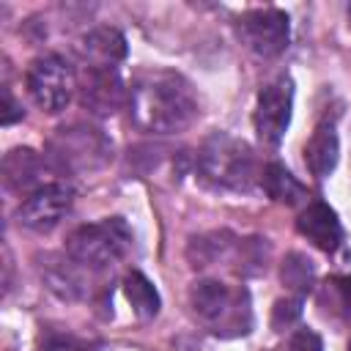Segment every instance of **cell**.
I'll return each mask as SVG.
<instances>
[{"label": "cell", "instance_id": "10", "mask_svg": "<svg viewBox=\"0 0 351 351\" xmlns=\"http://www.w3.org/2000/svg\"><path fill=\"white\" fill-rule=\"evenodd\" d=\"M296 228L313 247H318L324 252H335L343 244V225H340L337 214L321 200L304 206V211L296 219Z\"/></svg>", "mask_w": 351, "mask_h": 351}, {"label": "cell", "instance_id": "11", "mask_svg": "<svg viewBox=\"0 0 351 351\" xmlns=\"http://www.w3.org/2000/svg\"><path fill=\"white\" fill-rule=\"evenodd\" d=\"M85 69H115L126 58V38L115 27H93L77 44Z\"/></svg>", "mask_w": 351, "mask_h": 351}, {"label": "cell", "instance_id": "15", "mask_svg": "<svg viewBox=\"0 0 351 351\" xmlns=\"http://www.w3.org/2000/svg\"><path fill=\"white\" fill-rule=\"evenodd\" d=\"M261 184L266 189V195L277 203H285V206H293L299 200H304V186L280 165V162H269L263 167V176H261Z\"/></svg>", "mask_w": 351, "mask_h": 351}, {"label": "cell", "instance_id": "5", "mask_svg": "<svg viewBox=\"0 0 351 351\" xmlns=\"http://www.w3.org/2000/svg\"><path fill=\"white\" fill-rule=\"evenodd\" d=\"M27 93L30 99L44 110V112H60L66 110V104L71 101L74 96V88H77V77H74V69L66 58L49 52V55H41L30 63L27 69Z\"/></svg>", "mask_w": 351, "mask_h": 351}, {"label": "cell", "instance_id": "18", "mask_svg": "<svg viewBox=\"0 0 351 351\" xmlns=\"http://www.w3.org/2000/svg\"><path fill=\"white\" fill-rule=\"evenodd\" d=\"M282 282L291 288V291H296L299 296L302 293H307L310 288H313V280H315V269H313V263L302 255V252H291L285 261H282Z\"/></svg>", "mask_w": 351, "mask_h": 351}, {"label": "cell", "instance_id": "12", "mask_svg": "<svg viewBox=\"0 0 351 351\" xmlns=\"http://www.w3.org/2000/svg\"><path fill=\"white\" fill-rule=\"evenodd\" d=\"M82 104L93 112H115L123 101V82L115 69H88L82 82Z\"/></svg>", "mask_w": 351, "mask_h": 351}, {"label": "cell", "instance_id": "7", "mask_svg": "<svg viewBox=\"0 0 351 351\" xmlns=\"http://www.w3.org/2000/svg\"><path fill=\"white\" fill-rule=\"evenodd\" d=\"M239 36L255 55L274 58L288 47V14L280 8H252L239 16Z\"/></svg>", "mask_w": 351, "mask_h": 351}, {"label": "cell", "instance_id": "21", "mask_svg": "<svg viewBox=\"0 0 351 351\" xmlns=\"http://www.w3.org/2000/svg\"><path fill=\"white\" fill-rule=\"evenodd\" d=\"M282 351H324V343L313 329H296Z\"/></svg>", "mask_w": 351, "mask_h": 351}, {"label": "cell", "instance_id": "2", "mask_svg": "<svg viewBox=\"0 0 351 351\" xmlns=\"http://www.w3.org/2000/svg\"><path fill=\"white\" fill-rule=\"evenodd\" d=\"M197 176L217 189L241 192L255 184L258 162L244 140L228 132H214L211 137L203 140L197 151Z\"/></svg>", "mask_w": 351, "mask_h": 351}, {"label": "cell", "instance_id": "13", "mask_svg": "<svg viewBox=\"0 0 351 351\" xmlns=\"http://www.w3.org/2000/svg\"><path fill=\"white\" fill-rule=\"evenodd\" d=\"M337 156H340V140L335 121H321L304 145V162L315 178H326L335 170Z\"/></svg>", "mask_w": 351, "mask_h": 351}, {"label": "cell", "instance_id": "19", "mask_svg": "<svg viewBox=\"0 0 351 351\" xmlns=\"http://www.w3.org/2000/svg\"><path fill=\"white\" fill-rule=\"evenodd\" d=\"M41 351H99L90 340H82L77 335H63V332H52L44 337Z\"/></svg>", "mask_w": 351, "mask_h": 351}, {"label": "cell", "instance_id": "1", "mask_svg": "<svg viewBox=\"0 0 351 351\" xmlns=\"http://www.w3.org/2000/svg\"><path fill=\"white\" fill-rule=\"evenodd\" d=\"M129 112L143 132L173 134L184 132L197 118L192 85L176 71H145L129 90Z\"/></svg>", "mask_w": 351, "mask_h": 351}, {"label": "cell", "instance_id": "22", "mask_svg": "<svg viewBox=\"0 0 351 351\" xmlns=\"http://www.w3.org/2000/svg\"><path fill=\"white\" fill-rule=\"evenodd\" d=\"M19 118H22V104H16V99L11 96V90L3 88V112H0L3 126H11V123L19 121Z\"/></svg>", "mask_w": 351, "mask_h": 351}, {"label": "cell", "instance_id": "14", "mask_svg": "<svg viewBox=\"0 0 351 351\" xmlns=\"http://www.w3.org/2000/svg\"><path fill=\"white\" fill-rule=\"evenodd\" d=\"M38 170H41V159L30 148H14L3 156V181L11 192H27L30 186H36Z\"/></svg>", "mask_w": 351, "mask_h": 351}, {"label": "cell", "instance_id": "8", "mask_svg": "<svg viewBox=\"0 0 351 351\" xmlns=\"http://www.w3.org/2000/svg\"><path fill=\"white\" fill-rule=\"evenodd\" d=\"M74 192L69 184H41L33 189L16 208V219L22 228L36 233H49L69 214Z\"/></svg>", "mask_w": 351, "mask_h": 351}, {"label": "cell", "instance_id": "20", "mask_svg": "<svg viewBox=\"0 0 351 351\" xmlns=\"http://www.w3.org/2000/svg\"><path fill=\"white\" fill-rule=\"evenodd\" d=\"M302 315V296H291V299H280L274 304V313H271V326L277 332L288 329L296 318Z\"/></svg>", "mask_w": 351, "mask_h": 351}, {"label": "cell", "instance_id": "3", "mask_svg": "<svg viewBox=\"0 0 351 351\" xmlns=\"http://www.w3.org/2000/svg\"><path fill=\"white\" fill-rule=\"evenodd\" d=\"M189 302L203 326L219 337H239L252 329V307L244 288L219 280H197L189 288Z\"/></svg>", "mask_w": 351, "mask_h": 351}, {"label": "cell", "instance_id": "9", "mask_svg": "<svg viewBox=\"0 0 351 351\" xmlns=\"http://www.w3.org/2000/svg\"><path fill=\"white\" fill-rule=\"evenodd\" d=\"M52 151L60 167H93V156H104L107 145L96 129H60V134L52 140Z\"/></svg>", "mask_w": 351, "mask_h": 351}, {"label": "cell", "instance_id": "6", "mask_svg": "<svg viewBox=\"0 0 351 351\" xmlns=\"http://www.w3.org/2000/svg\"><path fill=\"white\" fill-rule=\"evenodd\" d=\"M291 107H293V82L291 77H277L258 93L255 104V132L266 145H280L288 123H291Z\"/></svg>", "mask_w": 351, "mask_h": 351}, {"label": "cell", "instance_id": "23", "mask_svg": "<svg viewBox=\"0 0 351 351\" xmlns=\"http://www.w3.org/2000/svg\"><path fill=\"white\" fill-rule=\"evenodd\" d=\"M332 285H335V291H337L343 307L351 313V274H346V277H335Z\"/></svg>", "mask_w": 351, "mask_h": 351}, {"label": "cell", "instance_id": "4", "mask_svg": "<svg viewBox=\"0 0 351 351\" xmlns=\"http://www.w3.org/2000/svg\"><path fill=\"white\" fill-rule=\"evenodd\" d=\"M132 250V230L121 217H107L101 222H90L77 228L66 239V252L74 263L88 271L112 269Z\"/></svg>", "mask_w": 351, "mask_h": 351}, {"label": "cell", "instance_id": "17", "mask_svg": "<svg viewBox=\"0 0 351 351\" xmlns=\"http://www.w3.org/2000/svg\"><path fill=\"white\" fill-rule=\"evenodd\" d=\"M233 241H236V239H233L228 230H211V233L195 236V239L189 241L186 255H189V261H192L195 269H203V266L217 263V261L233 247Z\"/></svg>", "mask_w": 351, "mask_h": 351}, {"label": "cell", "instance_id": "16", "mask_svg": "<svg viewBox=\"0 0 351 351\" xmlns=\"http://www.w3.org/2000/svg\"><path fill=\"white\" fill-rule=\"evenodd\" d=\"M123 296L129 299L132 310L140 315V318H154L159 313V293L154 288V282L140 274V271H129L123 277Z\"/></svg>", "mask_w": 351, "mask_h": 351}, {"label": "cell", "instance_id": "24", "mask_svg": "<svg viewBox=\"0 0 351 351\" xmlns=\"http://www.w3.org/2000/svg\"><path fill=\"white\" fill-rule=\"evenodd\" d=\"M348 351H351V340H348Z\"/></svg>", "mask_w": 351, "mask_h": 351}]
</instances>
